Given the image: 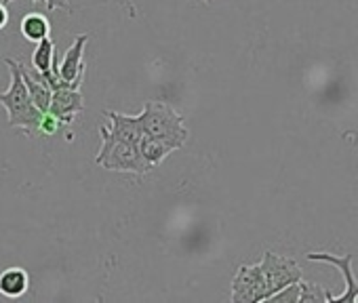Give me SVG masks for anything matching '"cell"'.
Returning a JSON list of instances; mask_svg holds the SVG:
<instances>
[{
    "instance_id": "cell-4",
    "label": "cell",
    "mask_w": 358,
    "mask_h": 303,
    "mask_svg": "<svg viewBox=\"0 0 358 303\" xmlns=\"http://www.w3.org/2000/svg\"><path fill=\"white\" fill-rule=\"evenodd\" d=\"M259 267H262V276H264V282H266V301L276 290L285 288L287 284L301 280V269H299L297 261L291 259V257L272 253V251L264 253V257L259 261Z\"/></svg>"
},
{
    "instance_id": "cell-1",
    "label": "cell",
    "mask_w": 358,
    "mask_h": 303,
    "mask_svg": "<svg viewBox=\"0 0 358 303\" xmlns=\"http://www.w3.org/2000/svg\"><path fill=\"white\" fill-rule=\"evenodd\" d=\"M5 66H9L11 84H9V89L5 93H0V105L7 110L9 126L22 128L28 137H32L34 133H38V122H41V116L45 112H41L32 103L30 93L26 89V82H24V76H22L20 61L7 57L5 59Z\"/></svg>"
},
{
    "instance_id": "cell-15",
    "label": "cell",
    "mask_w": 358,
    "mask_h": 303,
    "mask_svg": "<svg viewBox=\"0 0 358 303\" xmlns=\"http://www.w3.org/2000/svg\"><path fill=\"white\" fill-rule=\"evenodd\" d=\"M299 301L297 303H327L329 301V293L322 284H312V282H303V278L299 280Z\"/></svg>"
},
{
    "instance_id": "cell-14",
    "label": "cell",
    "mask_w": 358,
    "mask_h": 303,
    "mask_svg": "<svg viewBox=\"0 0 358 303\" xmlns=\"http://www.w3.org/2000/svg\"><path fill=\"white\" fill-rule=\"evenodd\" d=\"M139 152H141V156L152 165V167H158L169 154H171V145H166L164 141L156 139V137H150V135H143V139L139 141Z\"/></svg>"
},
{
    "instance_id": "cell-13",
    "label": "cell",
    "mask_w": 358,
    "mask_h": 303,
    "mask_svg": "<svg viewBox=\"0 0 358 303\" xmlns=\"http://www.w3.org/2000/svg\"><path fill=\"white\" fill-rule=\"evenodd\" d=\"M57 53H55V43L47 36L43 40L36 43V49L32 53V66L36 72H41L43 76L53 74V61H55Z\"/></svg>"
},
{
    "instance_id": "cell-20",
    "label": "cell",
    "mask_w": 358,
    "mask_h": 303,
    "mask_svg": "<svg viewBox=\"0 0 358 303\" xmlns=\"http://www.w3.org/2000/svg\"><path fill=\"white\" fill-rule=\"evenodd\" d=\"M203 3H211V0H203Z\"/></svg>"
},
{
    "instance_id": "cell-10",
    "label": "cell",
    "mask_w": 358,
    "mask_h": 303,
    "mask_svg": "<svg viewBox=\"0 0 358 303\" xmlns=\"http://www.w3.org/2000/svg\"><path fill=\"white\" fill-rule=\"evenodd\" d=\"M20 68H22V76H24V82H26V89H28V93H30L32 103H34L41 112H47V110H49V103H51V95H53V91H51V87H49L47 78H45L41 72H36L34 68L28 70L24 64H20Z\"/></svg>"
},
{
    "instance_id": "cell-2",
    "label": "cell",
    "mask_w": 358,
    "mask_h": 303,
    "mask_svg": "<svg viewBox=\"0 0 358 303\" xmlns=\"http://www.w3.org/2000/svg\"><path fill=\"white\" fill-rule=\"evenodd\" d=\"M137 118H139L145 135L164 141L166 145H171L173 152L182 149L190 137V131L184 122V116L166 101H160V99L145 101V105Z\"/></svg>"
},
{
    "instance_id": "cell-8",
    "label": "cell",
    "mask_w": 358,
    "mask_h": 303,
    "mask_svg": "<svg viewBox=\"0 0 358 303\" xmlns=\"http://www.w3.org/2000/svg\"><path fill=\"white\" fill-rule=\"evenodd\" d=\"M89 43V36L87 34H80L74 38V43L68 47L64 59L57 64V74L62 80L66 82H78V80H85V47Z\"/></svg>"
},
{
    "instance_id": "cell-6",
    "label": "cell",
    "mask_w": 358,
    "mask_h": 303,
    "mask_svg": "<svg viewBox=\"0 0 358 303\" xmlns=\"http://www.w3.org/2000/svg\"><path fill=\"white\" fill-rule=\"evenodd\" d=\"M232 301L234 303H259L266 301V282L262 267L241 265L232 278Z\"/></svg>"
},
{
    "instance_id": "cell-7",
    "label": "cell",
    "mask_w": 358,
    "mask_h": 303,
    "mask_svg": "<svg viewBox=\"0 0 358 303\" xmlns=\"http://www.w3.org/2000/svg\"><path fill=\"white\" fill-rule=\"evenodd\" d=\"M85 110V97L80 89H57L51 95L49 114H53L64 126H70L76 116Z\"/></svg>"
},
{
    "instance_id": "cell-12",
    "label": "cell",
    "mask_w": 358,
    "mask_h": 303,
    "mask_svg": "<svg viewBox=\"0 0 358 303\" xmlns=\"http://www.w3.org/2000/svg\"><path fill=\"white\" fill-rule=\"evenodd\" d=\"M20 30H22L26 40L38 43L51 34V24H49L47 15H43V13H28V15H24Z\"/></svg>"
},
{
    "instance_id": "cell-9",
    "label": "cell",
    "mask_w": 358,
    "mask_h": 303,
    "mask_svg": "<svg viewBox=\"0 0 358 303\" xmlns=\"http://www.w3.org/2000/svg\"><path fill=\"white\" fill-rule=\"evenodd\" d=\"M106 118H110V133L118 139H124L133 145H139V141L143 139L145 131L139 122L137 116H127V114H118V112H112L108 110L106 112Z\"/></svg>"
},
{
    "instance_id": "cell-3",
    "label": "cell",
    "mask_w": 358,
    "mask_h": 303,
    "mask_svg": "<svg viewBox=\"0 0 358 303\" xmlns=\"http://www.w3.org/2000/svg\"><path fill=\"white\" fill-rule=\"evenodd\" d=\"M101 147L95 156V165L106 171H118V173H133V175H145L154 167L141 156L137 145L118 139L110 133L108 126H99Z\"/></svg>"
},
{
    "instance_id": "cell-16",
    "label": "cell",
    "mask_w": 358,
    "mask_h": 303,
    "mask_svg": "<svg viewBox=\"0 0 358 303\" xmlns=\"http://www.w3.org/2000/svg\"><path fill=\"white\" fill-rule=\"evenodd\" d=\"M299 288H301L299 282H291L285 288L276 290L268 301H272V303H297L299 301Z\"/></svg>"
},
{
    "instance_id": "cell-11",
    "label": "cell",
    "mask_w": 358,
    "mask_h": 303,
    "mask_svg": "<svg viewBox=\"0 0 358 303\" xmlns=\"http://www.w3.org/2000/svg\"><path fill=\"white\" fill-rule=\"evenodd\" d=\"M30 288V276L24 267H7L0 274V293L9 299L24 297Z\"/></svg>"
},
{
    "instance_id": "cell-19",
    "label": "cell",
    "mask_w": 358,
    "mask_h": 303,
    "mask_svg": "<svg viewBox=\"0 0 358 303\" xmlns=\"http://www.w3.org/2000/svg\"><path fill=\"white\" fill-rule=\"evenodd\" d=\"M7 24H9V9L3 0H0V30H5Z\"/></svg>"
},
{
    "instance_id": "cell-17",
    "label": "cell",
    "mask_w": 358,
    "mask_h": 303,
    "mask_svg": "<svg viewBox=\"0 0 358 303\" xmlns=\"http://www.w3.org/2000/svg\"><path fill=\"white\" fill-rule=\"evenodd\" d=\"M57 131H68V126H64L53 114H49V112H45L43 116H41V122H38V133H43L45 137H51V135H55Z\"/></svg>"
},
{
    "instance_id": "cell-18",
    "label": "cell",
    "mask_w": 358,
    "mask_h": 303,
    "mask_svg": "<svg viewBox=\"0 0 358 303\" xmlns=\"http://www.w3.org/2000/svg\"><path fill=\"white\" fill-rule=\"evenodd\" d=\"M5 5H9V3H13V0H3ZM47 3V9L49 11H53V9H70V5H68V0H45Z\"/></svg>"
},
{
    "instance_id": "cell-5",
    "label": "cell",
    "mask_w": 358,
    "mask_h": 303,
    "mask_svg": "<svg viewBox=\"0 0 358 303\" xmlns=\"http://www.w3.org/2000/svg\"><path fill=\"white\" fill-rule=\"evenodd\" d=\"M308 261H316V263H329L333 267L339 269V274L343 276V284H345V290L341 295H331L329 293V301L331 303H352L358 299V280L354 276V269H352V261H354V255L348 253V255H333V253H327V251H316V253H308L306 255Z\"/></svg>"
}]
</instances>
